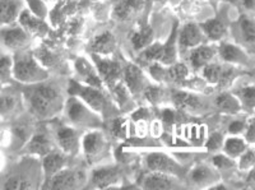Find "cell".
<instances>
[{
	"label": "cell",
	"instance_id": "1",
	"mask_svg": "<svg viewBox=\"0 0 255 190\" xmlns=\"http://www.w3.org/2000/svg\"><path fill=\"white\" fill-rule=\"evenodd\" d=\"M13 73L18 81L27 82V83L46 78L44 70L41 69L31 56H23L18 59L13 68Z\"/></svg>",
	"mask_w": 255,
	"mask_h": 190
},
{
	"label": "cell",
	"instance_id": "2",
	"mask_svg": "<svg viewBox=\"0 0 255 190\" xmlns=\"http://www.w3.org/2000/svg\"><path fill=\"white\" fill-rule=\"evenodd\" d=\"M56 89L51 86H40L31 95V105L40 115H47L51 111L52 104L58 100Z\"/></svg>",
	"mask_w": 255,
	"mask_h": 190
},
{
	"label": "cell",
	"instance_id": "3",
	"mask_svg": "<svg viewBox=\"0 0 255 190\" xmlns=\"http://www.w3.org/2000/svg\"><path fill=\"white\" fill-rule=\"evenodd\" d=\"M147 165L149 170L157 171V173L170 174V175H177L181 173V167L176 164L172 159L163 153H151L147 157Z\"/></svg>",
	"mask_w": 255,
	"mask_h": 190
},
{
	"label": "cell",
	"instance_id": "4",
	"mask_svg": "<svg viewBox=\"0 0 255 190\" xmlns=\"http://www.w3.org/2000/svg\"><path fill=\"white\" fill-rule=\"evenodd\" d=\"M69 91L74 95L81 96L84 101L96 111H102V109L105 107V97L97 89L90 88V87H81L79 84L72 82Z\"/></svg>",
	"mask_w": 255,
	"mask_h": 190
},
{
	"label": "cell",
	"instance_id": "5",
	"mask_svg": "<svg viewBox=\"0 0 255 190\" xmlns=\"http://www.w3.org/2000/svg\"><path fill=\"white\" fill-rule=\"evenodd\" d=\"M83 183V175L79 171H59L52 178L51 189H74Z\"/></svg>",
	"mask_w": 255,
	"mask_h": 190
},
{
	"label": "cell",
	"instance_id": "6",
	"mask_svg": "<svg viewBox=\"0 0 255 190\" xmlns=\"http://www.w3.org/2000/svg\"><path fill=\"white\" fill-rule=\"evenodd\" d=\"M143 6V0H120L115 5L114 13L122 20L130 19Z\"/></svg>",
	"mask_w": 255,
	"mask_h": 190
},
{
	"label": "cell",
	"instance_id": "7",
	"mask_svg": "<svg viewBox=\"0 0 255 190\" xmlns=\"http://www.w3.org/2000/svg\"><path fill=\"white\" fill-rule=\"evenodd\" d=\"M96 64H97V68H99V72L101 74V77L104 78L105 81L108 82L109 84H113L114 82L118 79V77L122 73V68H120L119 63H115V61H109V60H101L97 56H95Z\"/></svg>",
	"mask_w": 255,
	"mask_h": 190
},
{
	"label": "cell",
	"instance_id": "8",
	"mask_svg": "<svg viewBox=\"0 0 255 190\" xmlns=\"http://www.w3.org/2000/svg\"><path fill=\"white\" fill-rule=\"evenodd\" d=\"M180 46L194 47L202 42V31L197 24H186L180 32Z\"/></svg>",
	"mask_w": 255,
	"mask_h": 190
},
{
	"label": "cell",
	"instance_id": "9",
	"mask_svg": "<svg viewBox=\"0 0 255 190\" xmlns=\"http://www.w3.org/2000/svg\"><path fill=\"white\" fill-rule=\"evenodd\" d=\"M142 187L144 189H170L174 187V184L171 179L168 178V174L153 171L143 179Z\"/></svg>",
	"mask_w": 255,
	"mask_h": 190
},
{
	"label": "cell",
	"instance_id": "10",
	"mask_svg": "<svg viewBox=\"0 0 255 190\" xmlns=\"http://www.w3.org/2000/svg\"><path fill=\"white\" fill-rule=\"evenodd\" d=\"M118 175H119V171L114 167H104V169H99L93 173L92 183L95 187L104 189L115 183L118 180Z\"/></svg>",
	"mask_w": 255,
	"mask_h": 190
},
{
	"label": "cell",
	"instance_id": "11",
	"mask_svg": "<svg viewBox=\"0 0 255 190\" xmlns=\"http://www.w3.org/2000/svg\"><path fill=\"white\" fill-rule=\"evenodd\" d=\"M124 77L128 88L130 89L133 93L139 92L143 87V83H144V78H143L139 68L133 65V64H129L124 70Z\"/></svg>",
	"mask_w": 255,
	"mask_h": 190
},
{
	"label": "cell",
	"instance_id": "12",
	"mask_svg": "<svg viewBox=\"0 0 255 190\" xmlns=\"http://www.w3.org/2000/svg\"><path fill=\"white\" fill-rule=\"evenodd\" d=\"M220 54L223 59L229 63H247V55L244 54L240 47L231 45V43H223L220 47Z\"/></svg>",
	"mask_w": 255,
	"mask_h": 190
},
{
	"label": "cell",
	"instance_id": "13",
	"mask_svg": "<svg viewBox=\"0 0 255 190\" xmlns=\"http://www.w3.org/2000/svg\"><path fill=\"white\" fill-rule=\"evenodd\" d=\"M1 36H3V42L10 49L23 46L27 41L26 32L22 31L20 28L5 29V31H3Z\"/></svg>",
	"mask_w": 255,
	"mask_h": 190
},
{
	"label": "cell",
	"instance_id": "14",
	"mask_svg": "<svg viewBox=\"0 0 255 190\" xmlns=\"http://www.w3.org/2000/svg\"><path fill=\"white\" fill-rule=\"evenodd\" d=\"M92 50L99 54H110L115 49V37L111 33L106 32L97 36L92 42Z\"/></svg>",
	"mask_w": 255,
	"mask_h": 190
},
{
	"label": "cell",
	"instance_id": "15",
	"mask_svg": "<svg viewBox=\"0 0 255 190\" xmlns=\"http://www.w3.org/2000/svg\"><path fill=\"white\" fill-rule=\"evenodd\" d=\"M20 23L23 24L27 31L36 33V35H44L47 32V26L42 23L40 19L31 14L29 12H23L20 15Z\"/></svg>",
	"mask_w": 255,
	"mask_h": 190
},
{
	"label": "cell",
	"instance_id": "16",
	"mask_svg": "<svg viewBox=\"0 0 255 190\" xmlns=\"http://www.w3.org/2000/svg\"><path fill=\"white\" fill-rule=\"evenodd\" d=\"M58 141L60 147L67 153H72L76 150L77 136L72 128H60L58 132Z\"/></svg>",
	"mask_w": 255,
	"mask_h": 190
},
{
	"label": "cell",
	"instance_id": "17",
	"mask_svg": "<svg viewBox=\"0 0 255 190\" xmlns=\"http://www.w3.org/2000/svg\"><path fill=\"white\" fill-rule=\"evenodd\" d=\"M84 152L87 156H95L104 148V138L100 133H88L83 139Z\"/></svg>",
	"mask_w": 255,
	"mask_h": 190
},
{
	"label": "cell",
	"instance_id": "18",
	"mask_svg": "<svg viewBox=\"0 0 255 190\" xmlns=\"http://www.w3.org/2000/svg\"><path fill=\"white\" fill-rule=\"evenodd\" d=\"M213 56H215V50L209 46H202L191 52L190 60L195 68H200V66L208 64Z\"/></svg>",
	"mask_w": 255,
	"mask_h": 190
},
{
	"label": "cell",
	"instance_id": "19",
	"mask_svg": "<svg viewBox=\"0 0 255 190\" xmlns=\"http://www.w3.org/2000/svg\"><path fill=\"white\" fill-rule=\"evenodd\" d=\"M174 102L176 107L181 110H194L200 106L199 98L195 97L194 95L186 92H176L174 95Z\"/></svg>",
	"mask_w": 255,
	"mask_h": 190
},
{
	"label": "cell",
	"instance_id": "20",
	"mask_svg": "<svg viewBox=\"0 0 255 190\" xmlns=\"http://www.w3.org/2000/svg\"><path fill=\"white\" fill-rule=\"evenodd\" d=\"M76 66L77 70L81 73L82 77H84V79H86L88 83L92 84V86L95 87H101V81H100L97 74H96L95 70H93V68L87 63V61H84L83 59H81V60L77 61Z\"/></svg>",
	"mask_w": 255,
	"mask_h": 190
},
{
	"label": "cell",
	"instance_id": "21",
	"mask_svg": "<svg viewBox=\"0 0 255 190\" xmlns=\"http://www.w3.org/2000/svg\"><path fill=\"white\" fill-rule=\"evenodd\" d=\"M65 160L59 153H49L44 159V169L47 174H56L63 169Z\"/></svg>",
	"mask_w": 255,
	"mask_h": 190
},
{
	"label": "cell",
	"instance_id": "22",
	"mask_svg": "<svg viewBox=\"0 0 255 190\" xmlns=\"http://www.w3.org/2000/svg\"><path fill=\"white\" fill-rule=\"evenodd\" d=\"M217 106L221 110L226 111V113H238L240 110V102H239L238 98H235L234 96L227 95V93H223V95L218 96L217 97Z\"/></svg>",
	"mask_w": 255,
	"mask_h": 190
},
{
	"label": "cell",
	"instance_id": "23",
	"mask_svg": "<svg viewBox=\"0 0 255 190\" xmlns=\"http://www.w3.org/2000/svg\"><path fill=\"white\" fill-rule=\"evenodd\" d=\"M0 12H1V23H10L17 17V4L14 0H1L0 4Z\"/></svg>",
	"mask_w": 255,
	"mask_h": 190
},
{
	"label": "cell",
	"instance_id": "24",
	"mask_svg": "<svg viewBox=\"0 0 255 190\" xmlns=\"http://www.w3.org/2000/svg\"><path fill=\"white\" fill-rule=\"evenodd\" d=\"M225 151L231 157H238L247 151V142L238 138V137L227 139L226 143H225Z\"/></svg>",
	"mask_w": 255,
	"mask_h": 190
},
{
	"label": "cell",
	"instance_id": "25",
	"mask_svg": "<svg viewBox=\"0 0 255 190\" xmlns=\"http://www.w3.org/2000/svg\"><path fill=\"white\" fill-rule=\"evenodd\" d=\"M202 28L204 29V32L207 33V36L213 40H217V38H221L223 35H225V24L221 22L220 19H212L206 22V23L202 26Z\"/></svg>",
	"mask_w": 255,
	"mask_h": 190
},
{
	"label": "cell",
	"instance_id": "26",
	"mask_svg": "<svg viewBox=\"0 0 255 190\" xmlns=\"http://www.w3.org/2000/svg\"><path fill=\"white\" fill-rule=\"evenodd\" d=\"M68 114H69V118L74 121H81L82 119L86 116L87 111L84 109V106L82 104H79L77 100L72 98L69 102H68Z\"/></svg>",
	"mask_w": 255,
	"mask_h": 190
},
{
	"label": "cell",
	"instance_id": "27",
	"mask_svg": "<svg viewBox=\"0 0 255 190\" xmlns=\"http://www.w3.org/2000/svg\"><path fill=\"white\" fill-rule=\"evenodd\" d=\"M241 31L245 41L249 43H255V22L250 18L244 17L240 22Z\"/></svg>",
	"mask_w": 255,
	"mask_h": 190
},
{
	"label": "cell",
	"instance_id": "28",
	"mask_svg": "<svg viewBox=\"0 0 255 190\" xmlns=\"http://www.w3.org/2000/svg\"><path fill=\"white\" fill-rule=\"evenodd\" d=\"M29 150H31L32 152L40 153V155L47 153L50 150L49 139L45 136H36L35 138L32 139L31 143H29Z\"/></svg>",
	"mask_w": 255,
	"mask_h": 190
},
{
	"label": "cell",
	"instance_id": "29",
	"mask_svg": "<svg viewBox=\"0 0 255 190\" xmlns=\"http://www.w3.org/2000/svg\"><path fill=\"white\" fill-rule=\"evenodd\" d=\"M4 189L5 190H27L31 189V184L28 180L22 176H13V178L8 179V182L4 184Z\"/></svg>",
	"mask_w": 255,
	"mask_h": 190
},
{
	"label": "cell",
	"instance_id": "30",
	"mask_svg": "<svg viewBox=\"0 0 255 190\" xmlns=\"http://www.w3.org/2000/svg\"><path fill=\"white\" fill-rule=\"evenodd\" d=\"M222 66L217 65V64H211V65H207L206 69H204V77L207 78V81L211 82V83H217L221 82L223 74Z\"/></svg>",
	"mask_w": 255,
	"mask_h": 190
},
{
	"label": "cell",
	"instance_id": "31",
	"mask_svg": "<svg viewBox=\"0 0 255 190\" xmlns=\"http://www.w3.org/2000/svg\"><path fill=\"white\" fill-rule=\"evenodd\" d=\"M239 96H240V100L244 104V106H247L248 109H253V107H255V87L254 86L244 87L240 92H239Z\"/></svg>",
	"mask_w": 255,
	"mask_h": 190
},
{
	"label": "cell",
	"instance_id": "32",
	"mask_svg": "<svg viewBox=\"0 0 255 190\" xmlns=\"http://www.w3.org/2000/svg\"><path fill=\"white\" fill-rule=\"evenodd\" d=\"M151 36H152L151 29L144 28L140 32L134 33L133 37H131V42H133L135 49H140V47H144L145 45L151 41Z\"/></svg>",
	"mask_w": 255,
	"mask_h": 190
},
{
	"label": "cell",
	"instance_id": "33",
	"mask_svg": "<svg viewBox=\"0 0 255 190\" xmlns=\"http://www.w3.org/2000/svg\"><path fill=\"white\" fill-rule=\"evenodd\" d=\"M186 75H188V68L184 64H175L167 72V77H170V79L174 82L183 81Z\"/></svg>",
	"mask_w": 255,
	"mask_h": 190
},
{
	"label": "cell",
	"instance_id": "34",
	"mask_svg": "<svg viewBox=\"0 0 255 190\" xmlns=\"http://www.w3.org/2000/svg\"><path fill=\"white\" fill-rule=\"evenodd\" d=\"M239 167H240L241 170L245 171L253 170L255 167V151H245V152L240 156Z\"/></svg>",
	"mask_w": 255,
	"mask_h": 190
},
{
	"label": "cell",
	"instance_id": "35",
	"mask_svg": "<svg viewBox=\"0 0 255 190\" xmlns=\"http://www.w3.org/2000/svg\"><path fill=\"white\" fill-rule=\"evenodd\" d=\"M212 175H213V174H212V171L209 170L208 167L199 166L191 173V180L194 183H198V184H199V183H206L212 178Z\"/></svg>",
	"mask_w": 255,
	"mask_h": 190
},
{
	"label": "cell",
	"instance_id": "36",
	"mask_svg": "<svg viewBox=\"0 0 255 190\" xmlns=\"http://www.w3.org/2000/svg\"><path fill=\"white\" fill-rule=\"evenodd\" d=\"M163 51H165V46L156 43V45L145 50L144 54H143V58H145L147 60H162Z\"/></svg>",
	"mask_w": 255,
	"mask_h": 190
},
{
	"label": "cell",
	"instance_id": "37",
	"mask_svg": "<svg viewBox=\"0 0 255 190\" xmlns=\"http://www.w3.org/2000/svg\"><path fill=\"white\" fill-rule=\"evenodd\" d=\"M175 29L174 32H172L171 35V38H170V41H168L167 43H166L165 46V51H163V58H162V61L165 64H171L172 61L175 60Z\"/></svg>",
	"mask_w": 255,
	"mask_h": 190
},
{
	"label": "cell",
	"instance_id": "38",
	"mask_svg": "<svg viewBox=\"0 0 255 190\" xmlns=\"http://www.w3.org/2000/svg\"><path fill=\"white\" fill-rule=\"evenodd\" d=\"M221 144H222V136L218 134V133H215V134H212L211 138H209L208 143H207V147H208L209 150L215 151L221 147Z\"/></svg>",
	"mask_w": 255,
	"mask_h": 190
},
{
	"label": "cell",
	"instance_id": "39",
	"mask_svg": "<svg viewBox=\"0 0 255 190\" xmlns=\"http://www.w3.org/2000/svg\"><path fill=\"white\" fill-rule=\"evenodd\" d=\"M213 162H215V165L218 169H227V167L234 165V162L230 159H227V157H225V156H216L215 159H213Z\"/></svg>",
	"mask_w": 255,
	"mask_h": 190
},
{
	"label": "cell",
	"instance_id": "40",
	"mask_svg": "<svg viewBox=\"0 0 255 190\" xmlns=\"http://www.w3.org/2000/svg\"><path fill=\"white\" fill-rule=\"evenodd\" d=\"M113 133H114V136H116V137H125V124H124V121L116 120L115 123H114Z\"/></svg>",
	"mask_w": 255,
	"mask_h": 190
},
{
	"label": "cell",
	"instance_id": "41",
	"mask_svg": "<svg viewBox=\"0 0 255 190\" xmlns=\"http://www.w3.org/2000/svg\"><path fill=\"white\" fill-rule=\"evenodd\" d=\"M247 142L255 144V120H253L247 128V134H245Z\"/></svg>",
	"mask_w": 255,
	"mask_h": 190
},
{
	"label": "cell",
	"instance_id": "42",
	"mask_svg": "<svg viewBox=\"0 0 255 190\" xmlns=\"http://www.w3.org/2000/svg\"><path fill=\"white\" fill-rule=\"evenodd\" d=\"M243 129H245V124H244L243 121H235V123H232V124L230 125V128H229L230 132L234 133V134L241 133V132H243Z\"/></svg>",
	"mask_w": 255,
	"mask_h": 190
},
{
	"label": "cell",
	"instance_id": "43",
	"mask_svg": "<svg viewBox=\"0 0 255 190\" xmlns=\"http://www.w3.org/2000/svg\"><path fill=\"white\" fill-rule=\"evenodd\" d=\"M145 96H147L151 101H154L156 98H158L159 96V91L158 88H156V87H149V88L145 91Z\"/></svg>",
	"mask_w": 255,
	"mask_h": 190
},
{
	"label": "cell",
	"instance_id": "44",
	"mask_svg": "<svg viewBox=\"0 0 255 190\" xmlns=\"http://www.w3.org/2000/svg\"><path fill=\"white\" fill-rule=\"evenodd\" d=\"M9 68H10V60H9L8 56H3V58H1V75L4 74V72H5L6 75Z\"/></svg>",
	"mask_w": 255,
	"mask_h": 190
},
{
	"label": "cell",
	"instance_id": "45",
	"mask_svg": "<svg viewBox=\"0 0 255 190\" xmlns=\"http://www.w3.org/2000/svg\"><path fill=\"white\" fill-rule=\"evenodd\" d=\"M163 120L166 123H171L174 120V113H172L171 110H166L165 113H163Z\"/></svg>",
	"mask_w": 255,
	"mask_h": 190
},
{
	"label": "cell",
	"instance_id": "46",
	"mask_svg": "<svg viewBox=\"0 0 255 190\" xmlns=\"http://www.w3.org/2000/svg\"><path fill=\"white\" fill-rule=\"evenodd\" d=\"M243 4L249 10H255V0H243Z\"/></svg>",
	"mask_w": 255,
	"mask_h": 190
},
{
	"label": "cell",
	"instance_id": "47",
	"mask_svg": "<svg viewBox=\"0 0 255 190\" xmlns=\"http://www.w3.org/2000/svg\"><path fill=\"white\" fill-rule=\"evenodd\" d=\"M248 183H249V184L255 185V167L253 169V170H250L249 176H248Z\"/></svg>",
	"mask_w": 255,
	"mask_h": 190
},
{
	"label": "cell",
	"instance_id": "48",
	"mask_svg": "<svg viewBox=\"0 0 255 190\" xmlns=\"http://www.w3.org/2000/svg\"><path fill=\"white\" fill-rule=\"evenodd\" d=\"M143 115H147V111H145L144 109H142V110H140L139 113H136L135 115H134V119H136V120H138V119H140V118H142Z\"/></svg>",
	"mask_w": 255,
	"mask_h": 190
}]
</instances>
